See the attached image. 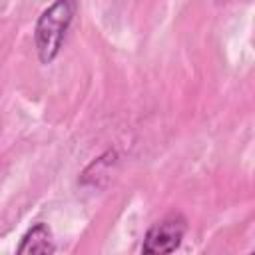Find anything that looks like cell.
Returning <instances> with one entry per match:
<instances>
[{
  "mask_svg": "<svg viewBox=\"0 0 255 255\" xmlns=\"http://www.w3.org/2000/svg\"><path fill=\"white\" fill-rule=\"evenodd\" d=\"M78 12V0H54L34 24V48L40 64H52L64 46Z\"/></svg>",
  "mask_w": 255,
  "mask_h": 255,
  "instance_id": "cell-1",
  "label": "cell"
},
{
  "mask_svg": "<svg viewBox=\"0 0 255 255\" xmlns=\"http://www.w3.org/2000/svg\"><path fill=\"white\" fill-rule=\"evenodd\" d=\"M187 233V219L181 213H169L153 223L143 235L141 253L145 255H167L179 249Z\"/></svg>",
  "mask_w": 255,
  "mask_h": 255,
  "instance_id": "cell-2",
  "label": "cell"
},
{
  "mask_svg": "<svg viewBox=\"0 0 255 255\" xmlns=\"http://www.w3.org/2000/svg\"><path fill=\"white\" fill-rule=\"evenodd\" d=\"M56 251V243H54V235L48 223L38 221L34 223L30 229H26V233L20 237V243L16 247V253L20 255H50Z\"/></svg>",
  "mask_w": 255,
  "mask_h": 255,
  "instance_id": "cell-3",
  "label": "cell"
},
{
  "mask_svg": "<svg viewBox=\"0 0 255 255\" xmlns=\"http://www.w3.org/2000/svg\"><path fill=\"white\" fill-rule=\"evenodd\" d=\"M219 2H225V0H219Z\"/></svg>",
  "mask_w": 255,
  "mask_h": 255,
  "instance_id": "cell-4",
  "label": "cell"
}]
</instances>
